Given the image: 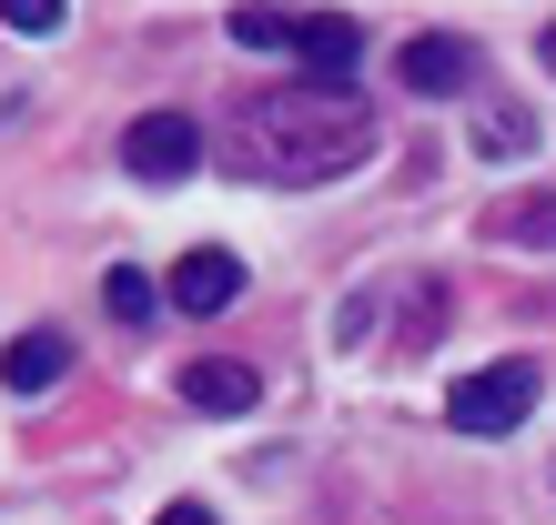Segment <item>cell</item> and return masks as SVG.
I'll return each mask as SVG.
<instances>
[{
    "instance_id": "13",
    "label": "cell",
    "mask_w": 556,
    "mask_h": 525,
    "mask_svg": "<svg viewBox=\"0 0 556 525\" xmlns=\"http://www.w3.org/2000/svg\"><path fill=\"white\" fill-rule=\"evenodd\" d=\"M11 30H30V41H51V30H61V0H21V11H11Z\"/></svg>"
},
{
    "instance_id": "14",
    "label": "cell",
    "mask_w": 556,
    "mask_h": 525,
    "mask_svg": "<svg viewBox=\"0 0 556 525\" xmlns=\"http://www.w3.org/2000/svg\"><path fill=\"white\" fill-rule=\"evenodd\" d=\"M152 525H223V515H213V505H162Z\"/></svg>"
},
{
    "instance_id": "3",
    "label": "cell",
    "mask_w": 556,
    "mask_h": 525,
    "mask_svg": "<svg viewBox=\"0 0 556 525\" xmlns=\"http://www.w3.org/2000/svg\"><path fill=\"white\" fill-rule=\"evenodd\" d=\"M203 152L213 142H203V121H192V112H142L132 131H122V172H132V182H182Z\"/></svg>"
},
{
    "instance_id": "1",
    "label": "cell",
    "mask_w": 556,
    "mask_h": 525,
    "mask_svg": "<svg viewBox=\"0 0 556 525\" xmlns=\"http://www.w3.org/2000/svg\"><path fill=\"white\" fill-rule=\"evenodd\" d=\"M375 152V112L354 102L344 81H283V91H253V102L213 131V162L233 182H334Z\"/></svg>"
},
{
    "instance_id": "15",
    "label": "cell",
    "mask_w": 556,
    "mask_h": 525,
    "mask_svg": "<svg viewBox=\"0 0 556 525\" xmlns=\"http://www.w3.org/2000/svg\"><path fill=\"white\" fill-rule=\"evenodd\" d=\"M536 61H546V72H556V21H546V41H536Z\"/></svg>"
},
{
    "instance_id": "10",
    "label": "cell",
    "mask_w": 556,
    "mask_h": 525,
    "mask_svg": "<svg viewBox=\"0 0 556 525\" xmlns=\"http://www.w3.org/2000/svg\"><path fill=\"white\" fill-rule=\"evenodd\" d=\"M102 304H112V323H152L162 313V283L142 273V262H122V273L102 283Z\"/></svg>"
},
{
    "instance_id": "2",
    "label": "cell",
    "mask_w": 556,
    "mask_h": 525,
    "mask_svg": "<svg viewBox=\"0 0 556 525\" xmlns=\"http://www.w3.org/2000/svg\"><path fill=\"white\" fill-rule=\"evenodd\" d=\"M536 394H546V374L527 354H506V364H476V374L445 384V424L455 435H516V424L536 414Z\"/></svg>"
},
{
    "instance_id": "11",
    "label": "cell",
    "mask_w": 556,
    "mask_h": 525,
    "mask_svg": "<svg viewBox=\"0 0 556 525\" xmlns=\"http://www.w3.org/2000/svg\"><path fill=\"white\" fill-rule=\"evenodd\" d=\"M476 152H485V162H527V152H536V121H527V112H485V121H476Z\"/></svg>"
},
{
    "instance_id": "5",
    "label": "cell",
    "mask_w": 556,
    "mask_h": 525,
    "mask_svg": "<svg viewBox=\"0 0 556 525\" xmlns=\"http://www.w3.org/2000/svg\"><path fill=\"white\" fill-rule=\"evenodd\" d=\"M233 293H243V262L223 253V243H203V253L173 262V304L182 313H233Z\"/></svg>"
},
{
    "instance_id": "9",
    "label": "cell",
    "mask_w": 556,
    "mask_h": 525,
    "mask_svg": "<svg viewBox=\"0 0 556 525\" xmlns=\"http://www.w3.org/2000/svg\"><path fill=\"white\" fill-rule=\"evenodd\" d=\"M223 30H233L243 51H293V41H304V11H253V0H243Z\"/></svg>"
},
{
    "instance_id": "8",
    "label": "cell",
    "mask_w": 556,
    "mask_h": 525,
    "mask_svg": "<svg viewBox=\"0 0 556 525\" xmlns=\"http://www.w3.org/2000/svg\"><path fill=\"white\" fill-rule=\"evenodd\" d=\"M61 374H72V344L61 334H21L11 344V394H51Z\"/></svg>"
},
{
    "instance_id": "6",
    "label": "cell",
    "mask_w": 556,
    "mask_h": 525,
    "mask_svg": "<svg viewBox=\"0 0 556 525\" xmlns=\"http://www.w3.org/2000/svg\"><path fill=\"white\" fill-rule=\"evenodd\" d=\"M253 394H264V374L233 364V354H192L182 364V405H203V414H253Z\"/></svg>"
},
{
    "instance_id": "7",
    "label": "cell",
    "mask_w": 556,
    "mask_h": 525,
    "mask_svg": "<svg viewBox=\"0 0 556 525\" xmlns=\"http://www.w3.org/2000/svg\"><path fill=\"white\" fill-rule=\"evenodd\" d=\"M293 51H304V61H314L324 81H344L354 61H365V30H354L344 11H304V41H293Z\"/></svg>"
},
{
    "instance_id": "12",
    "label": "cell",
    "mask_w": 556,
    "mask_h": 525,
    "mask_svg": "<svg viewBox=\"0 0 556 525\" xmlns=\"http://www.w3.org/2000/svg\"><path fill=\"white\" fill-rule=\"evenodd\" d=\"M506 243H556V203H516L506 213Z\"/></svg>"
},
{
    "instance_id": "4",
    "label": "cell",
    "mask_w": 556,
    "mask_h": 525,
    "mask_svg": "<svg viewBox=\"0 0 556 525\" xmlns=\"http://www.w3.org/2000/svg\"><path fill=\"white\" fill-rule=\"evenodd\" d=\"M476 41L466 30H415L405 41V91H476Z\"/></svg>"
}]
</instances>
